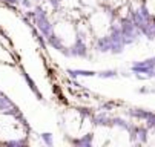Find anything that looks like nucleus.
Masks as SVG:
<instances>
[{
  "mask_svg": "<svg viewBox=\"0 0 155 147\" xmlns=\"http://www.w3.org/2000/svg\"><path fill=\"white\" fill-rule=\"evenodd\" d=\"M20 3H21V5H23L25 8H31V6H32V3L29 2V0H21V2H20Z\"/></svg>",
  "mask_w": 155,
  "mask_h": 147,
  "instance_id": "obj_10",
  "label": "nucleus"
},
{
  "mask_svg": "<svg viewBox=\"0 0 155 147\" xmlns=\"http://www.w3.org/2000/svg\"><path fill=\"white\" fill-rule=\"evenodd\" d=\"M97 124H107V121H109V118L106 117V115H103V113H98L97 117H95V120H94Z\"/></svg>",
  "mask_w": 155,
  "mask_h": 147,
  "instance_id": "obj_6",
  "label": "nucleus"
},
{
  "mask_svg": "<svg viewBox=\"0 0 155 147\" xmlns=\"http://www.w3.org/2000/svg\"><path fill=\"white\" fill-rule=\"evenodd\" d=\"M41 138H43V141H45L48 145H51L52 144V138H51V133H43L41 135Z\"/></svg>",
  "mask_w": 155,
  "mask_h": 147,
  "instance_id": "obj_8",
  "label": "nucleus"
},
{
  "mask_svg": "<svg viewBox=\"0 0 155 147\" xmlns=\"http://www.w3.org/2000/svg\"><path fill=\"white\" fill-rule=\"evenodd\" d=\"M11 109H15L12 101H9L6 97H0V110L2 112H9Z\"/></svg>",
  "mask_w": 155,
  "mask_h": 147,
  "instance_id": "obj_3",
  "label": "nucleus"
},
{
  "mask_svg": "<svg viewBox=\"0 0 155 147\" xmlns=\"http://www.w3.org/2000/svg\"><path fill=\"white\" fill-rule=\"evenodd\" d=\"M137 135H138V139L140 141H144L146 139V129H138L137 130Z\"/></svg>",
  "mask_w": 155,
  "mask_h": 147,
  "instance_id": "obj_9",
  "label": "nucleus"
},
{
  "mask_svg": "<svg viewBox=\"0 0 155 147\" xmlns=\"http://www.w3.org/2000/svg\"><path fill=\"white\" fill-rule=\"evenodd\" d=\"M71 55H75V57H84L87 55V49H86V45H84V41L81 38H78L75 41V45L71 48Z\"/></svg>",
  "mask_w": 155,
  "mask_h": 147,
  "instance_id": "obj_1",
  "label": "nucleus"
},
{
  "mask_svg": "<svg viewBox=\"0 0 155 147\" xmlns=\"http://www.w3.org/2000/svg\"><path fill=\"white\" fill-rule=\"evenodd\" d=\"M91 141H92V133H87L86 136H83L81 139H75L74 142L78 145H87V144H91Z\"/></svg>",
  "mask_w": 155,
  "mask_h": 147,
  "instance_id": "obj_5",
  "label": "nucleus"
},
{
  "mask_svg": "<svg viewBox=\"0 0 155 147\" xmlns=\"http://www.w3.org/2000/svg\"><path fill=\"white\" fill-rule=\"evenodd\" d=\"M115 75H117L115 71H103V72L98 74V77H101V78H110V77H115Z\"/></svg>",
  "mask_w": 155,
  "mask_h": 147,
  "instance_id": "obj_7",
  "label": "nucleus"
},
{
  "mask_svg": "<svg viewBox=\"0 0 155 147\" xmlns=\"http://www.w3.org/2000/svg\"><path fill=\"white\" fill-rule=\"evenodd\" d=\"M110 48H112V41H110L109 37H103V38L98 40V51L106 52V51H109Z\"/></svg>",
  "mask_w": 155,
  "mask_h": 147,
  "instance_id": "obj_2",
  "label": "nucleus"
},
{
  "mask_svg": "<svg viewBox=\"0 0 155 147\" xmlns=\"http://www.w3.org/2000/svg\"><path fill=\"white\" fill-rule=\"evenodd\" d=\"M69 72H71L72 77H78V75H83V77H92V75H95V72H92V71H81V69H78V71H69Z\"/></svg>",
  "mask_w": 155,
  "mask_h": 147,
  "instance_id": "obj_4",
  "label": "nucleus"
}]
</instances>
